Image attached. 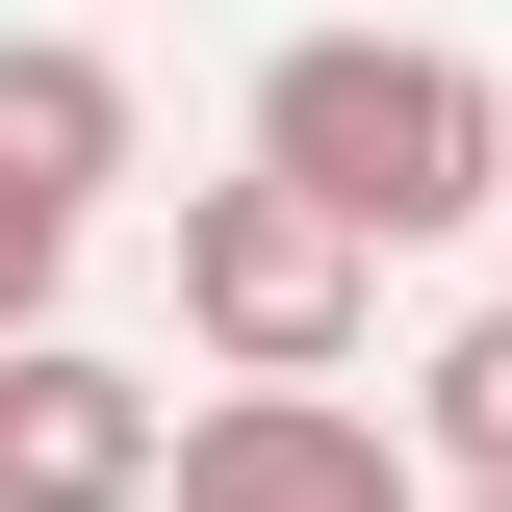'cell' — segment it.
Here are the masks:
<instances>
[{"label":"cell","mask_w":512,"mask_h":512,"mask_svg":"<svg viewBox=\"0 0 512 512\" xmlns=\"http://www.w3.org/2000/svg\"><path fill=\"white\" fill-rule=\"evenodd\" d=\"M410 461H436V487H512V308H461L436 359H410Z\"/></svg>","instance_id":"6"},{"label":"cell","mask_w":512,"mask_h":512,"mask_svg":"<svg viewBox=\"0 0 512 512\" xmlns=\"http://www.w3.org/2000/svg\"><path fill=\"white\" fill-rule=\"evenodd\" d=\"M180 333H205L231 384H359V333H384V256L333 231L308 180H256V154H231V180H180Z\"/></svg>","instance_id":"2"},{"label":"cell","mask_w":512,"mask_h":512,"mask_svg":"<svg viewBox=\"0 0 512 512\" xmlns=\"http://www.w3.org/2000/svg\"><path fill=\"white\" fill-rule=\"evenodd\" d=\"M154 512H436V461L359 384H231V410L154 436Z\"/></svg>","instance_id":"3"},{"label":"cell","mask_w":512,"mask_h":512,"mask_svg":"<svg viewBox=\"0 0 512 512\" xmlns=\"http://www.w3.org/2000/svg\"><path fill=\"white\" fill-rule=\"evenodd\" d=\"M256 180H308L359 256H436V231L512 205V103L436 26H282V52H256Z\"/></svg>","instance_id":"1"},{"label":"cell","mask_w":512,"mask_h":512,"mask_svg":"<svg viewBox=\"0 0 512 512\" xmlns=\"http://www.w3.org/2000/svg\"><path fill=\"white\" fill-rule=\"evenodd\" d=\"M52 308H77V205H52V180H0V333H52Z\"/></svg>","instance_id":"7"},{"label":"cell","mask_w":512,"mask_h":512,"mask_svg":"<svg viewBox=\"0 0 512 512\" xmlns=\"http://www.w3.org/2000/svg\"><path fill=\"white\" fill-rule=\"evenodd\" d=\"M154 436H180V410H154L77 308L0 333V512H154Z\"/></svg>","instance_id":"4"},{"label":"cell","mask_w":512,"mask_h":512,"mask_svg":"<svg viewBox=\"0 0 512 512\" xmlns=\"http://www.w3.org/2000/svg\"><path fill=\"white\" fill-rule=\"evenodd\" d=\"M128 154H154L128 52H77V26H0V180H52L77 231H103V205H128Z\"/></svg>","instance_id":"5"},{"label":"cell","mask_w":512,"mask_h":512,"mask_svg":"<svg viewBox=\"0 0 512 512\" xmlns=\"http://www.w3.org/2000/svg\"><path fill=\"white\" fill-rule=\"evenodd\" d=\"M436 512H512V487H436Z\"/></svg>","instance_id":"8"}]
</instances>
